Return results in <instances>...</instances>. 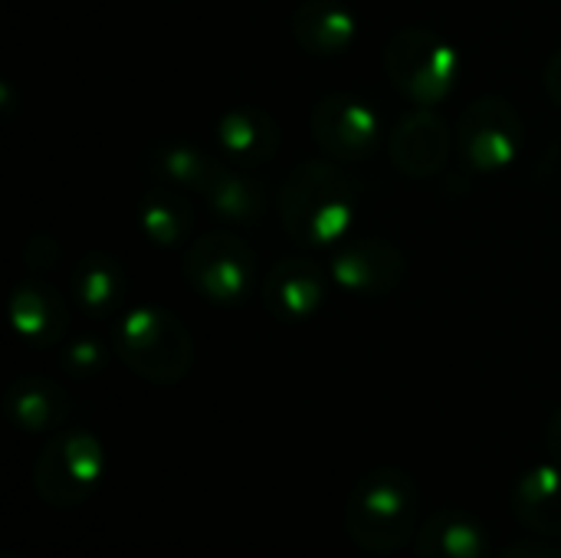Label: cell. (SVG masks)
<instances>
[{"instance_id":"11","label":"cell","mask_w":561,"mask_h":558,"mask_svg":"<svg viewBox=\"0 0 561 558\" xmlns=\"http://www.w3.org/2000/svg\"><path fill=\"white\" fill-rule=\"evenodd\" d=\"M263 303L276 322H309L325 303V273L306 257L279 260L263 276Z\"/></svg>"},{"instance_id":"19","label":"cell","mask_w":561,"mask_h":558,"mask_svg":"<svg viewBox=\"0 0 561 558\" xmlns=\"http://www.w3.org/2000/svg\"><path fill=\"white\" fill-rule=\"evenodd\" d=\"M138 224L141 234L158 247H181L191 237L194 214L187 191L171 184H154L138 201Z\"/></svg>"},{"instance_id":"5","label":"cell","mask_w":561,"mask_h":558,"mask_svg":"<svg viewBox=\"0 0 561 558\" xmlns=\"http://www.w3.org/2000/svg\"><path fill=\"white\" fill-rule=\"evenodd\" d=\"M385 72L414 105L437 109L460 79V53L434 30L404 26L385 46Z\"/></svg>"},{"instance_id":"14","label":"cell","mask_w":561,"mask_h":558,"mask_svg":"<svg viewBox=\"0 0 561 558\" xmlns=\"http://www.w3.org/2000/svg\"><path fill=\"white\" fill-rule=\"evenodd\" d=\"M3 414L16 431L26 434H56L69 414H72V401L69 391L62 385H56L53 378L43 375H26L16 378L7 395H3Z\"/></svg>"},{"instance_id":"20","label":"cell","mask_w":561,"mask_h":558,"mask_svg":"<svg viewBox=\"0 0 561 558\" xmlns=\"http://www.w3.org/2000/svg\"><path fill=\"white\" fill-rule=\"evenodd\" d=\"M224 161L210 158L194 141H158L148 155V168L158 184H171L181 191H207Z\"/></svg>"},{"instance_id":"6","label":"cell","mask_w":561,"mask_h":558,"mask_svg":"<svg viewBox=\"0 0 561 558\" xmlns=\"http://www.w3.org/2000/svg\"><path fill=\"white\" fill-rule=\"evenodd\" d=\"M184 280L204 299L230 306V303H243L256 289L260 266H256L253 250L237 234L214 230L187 243Z\"/></svg>"},{"instance_id":"1","label":"cell","mask_w":561,"mask_h":558,"mask_svg":"<svg viewBox=\"0 0 561 558\" xmlns=\"http://www.w3.org/2000/svg\"><path fill=\"white\" fill-rule=\"evenodd\" d=\"M358 191L332 161H302L279 187V217L293 240L306 247H335L348 240Z\"/></svg>"},{"instance_id":"16","label":"cell","mask_w":561,"mask_h":558,"mask_svg":"<svg viewBox=\"0 0 561 558\" xmlns=\"http://www.w3.org/2000/svg\"><path fill=\"white\" fill-rule=\"evenodd\" d=\"M128 273L122 260L105 250H92L72 270V296L89 319H115L125 306Z\"/></svg>"},{"instance_id":"17","label":"cell","mask_w":561,"mask_h":558,"mask_svg":"<svg viewBox=\"0 0 561 558\" xmlns=\"http://www.w3.org/2000/svg\"><path fill=\"white\" fill-rule=\"evenodd\" d=\"M417 558H490V536L473 513L440 510L414 536Z\"/></svg>"},{"instance_id":"9","label":"cell","mask_w":561,"mask_h":558,"mask_svg":"<svg viewBox=\"0 0 561 558\" xmlns=\"http://www.w3.org/2000/svg\"><path fill=\"white\" fill-rule=\"evenodd\" d=\"M404 253L385 237H355L339 243L329 276L352 296H388L404 280Z\"/></svg>"},{"instance_id":"21","label":"cell","mask_w":561,"mask_h":558,"mask_svg":"<svg viewBox=\"0 0 561 558\" xmlns=\"http://www.w3.org/2000/svg\"><path fill=\"white\" fill-rule=\"evenodd\" d=\"M204 201L227 224H253L266 210V194L260 181H253L247 171L230 168L227 161L220 164L217 178L204 191Z\"/></svg>"},{"instance_id":"25","label":"cell","mask_w":561,"mask_h":558,"mask_svg":"<svg viewBox=\"0 0 561 558\" xmlns=\"http://www.w3.org/2000/svg\"><path fill=\"white\" fill-rule=\"evenodd\" d=\"M549 451H552V457L561 464V408L552 414V421H549Z\"/></svg>"},{"instance_id":"8","label":"cell","mask_w":561,"mask_h":558,"mask_svg":"<svg viewBox=\"0 0 561 558\" xmlns=\"http://www.w3.org/2000/svg\"><path fill=\"white\" fill-rule=\"evenodd\" d=\"M309 128L316 145L332 161H362L381 141V118L375 105L352 92H332L312 105Z\"/></svg>"},{"instance_id":"23","label":"cell","mask_w":561,"mask_h":558,"mask_svg":"<svg viewBox=\"0 0 561 558\" xmlns=\"http://www.w3.org/2000/svg\"><path fill=\"white\" fill-rule=\"evenodd\" d=\"M500 558H561L559 549H549L542 543H510Z\"/></svg>"},{"instance_id":"26","label":"cell","mask_w":561,"mask_h":558,"mask_svg":"<svg viewBox=\"0 0 561 558\" xmlns=\"http://www.w3.org/2000/svg\"><path fill=\"white\" fill-rule=\"evenodd\" d=\"M3 558H30V556H23V553H7Z\"/></svg>"},{"instance_id":"13","label":"cell","mask_w":561,"mask_h":558,"mask_svg":"<svg viewBox=\"0 0 561 558\" xmlns=\"http://www.w3.org/2000/svg\"><path fill=\"white\" fill-rule=\"evenodd\" d=\"M293 39L309 56H342L358 39V16L342 0H302L289 13Z\"/></svg>"},{"instance_id":"3","label":"cell","mask_w":561,"mask_h":558,"mask_svg":"<svg viewBox=\"0 0 561 558\" xmlns=\"http://www.w3.org/2000/svg\"><path fill=\"white\" fill-rule=\"evenodd\" d=\"M118 362L151 385H178L194 368V339L181 319L161 306L122 309L108 332Z\"/></svg>"},{"instance_id":"7","label":"cell","mask_w":561,"mask_h":558,"mask_svg":"<svg viewBox=\"0 0 561 558\" xmlns=\"http://www.w3.org/2000/svg\"><path fill=\"white\" fill-rule=\"evenodd\" d=\"M457 141L463 158L483 171H506L519 161L526 148V125L516 105L503 95H480L460 112L457 122Z\"/></svg>"},{"instance_id":"15","label":"cell","mask_w":561,"mask_h":558,"mask_svg":"<svg viewBox=\"0 0 561 558\" xmlns=\"http://www.w3.org/2000/svg\"><path fill=\"white\" fill-rule=\"evenodd\" d=\"M217 145L237 164H266L279 151V125L266 109L237 105L220 115Z\"/></svg>"},{"instance_id":"27","label":"cell","mask_w":561,"mask_h":558,"mask_svg":"<svg viewBox=\"0 0 561 558\" xmlns=\"http://www.w3.org/2000/svg\"><path fill=\"white\" fill-rule=\"evenodd\" d=\"M559 553H561V549H559Z\"/></svg>"},{"instance_id":"22","label":"cell","mask_w":561,"mask_h":558,"mask_svg":"<svg viewBox=\"0 0 561 558\" xmlns=\"http://www.w3.org/2000/svg\"><path fill=\"white\" fill-rule=\"evenodd\" d=\"M108 349H112V342L105 345L95 335H76V339L62 342L59 365L72 378H95L108 365Z\"/></svg>"},{"instance_id":"24","label":"cell","mask_w":561,"mask_h":558,"mask_svg":"<svg viewBox=\"0 0 561 558\" xmlns=\"http://www.w3.org/2000/svg\"><path fill=\"white\" fill-rule=\"evenodd\" d=\"M546 89H549L552 102L561 105V49L549 59V66H546Z\"/></svg>"},{"instance_id":"10","label":"cell","mask_w":561,"mask_h":558,"mask_svg":"<svg viewBox=\"0 0 561 558\" xmlns=\"http://www.w3.org/2000/svg\"><path fill=\"white\" fill-rule=\"evenodd\" d=\"M454 132L437 109L414 105L391 128V161L408 178H434L450 161Z\"/></svg>"},{"instance_id":"12","label":"cell","mask_w":561,"mask_h":558,"mask_svg":"<svg viewBox=\"0 0 561 558\" xmlns=\"http://www.w3.org/2000/svg\"><path fill=\"white\" fill-rule=\"evenodd\" d=\"M7 319L13 332L33 349L62 345L66 329H69V309L62 296L56 293V286L43 280H23L13 286L7 299Z\"/></svg>"},{"instance_id":"18","label":"cell","mask_w":561,"mask_h":558,"mask_svg":"<svg viewBox=\"0 0 561 558\" xmlns=\"http://www.w3.org/2000/svg\"><path fill=\"white\" fill-rule=\"evenodd\" d=\"M513 513L536 536H561V464H533L513 487Z\"/></svg>"},{"instance_id":"4","label":"cell","mask_w":561,"mask_h":558,"mask_svg":"<svg viewBox=\"0 0 561 558\" xmlns=\"http://www.w3.org/2000/svg\"><path fill=\"white\" fill-rule=\"evenodd\" d=\"M105 480V447L92 431H56L36 457L33 490L53 510H79Z\"/></svg>"},{"instance_id":"2","label":"cell","mask_w":561,"mask_h":558,"mask_svg":"<svg viewBox=\"0 0 561 558\" xmlns=\"http://www.w3.org/2000/svg\"><path fill=\"white\" fill-rule=\"evenodd\" d=\"M421 529V490L401 467H375L348 490L345 533L355 546L388 556Z\"/></svg>"}]
</instances>
